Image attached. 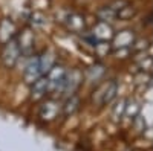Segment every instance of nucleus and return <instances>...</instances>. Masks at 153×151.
Here are the masks:
<instances>
[{
    "label": "nucleus",
    "instance_id": "6e6552de",
    "mask_svg": "<svg viewBox=\"0 0 153 151\" xmlns=\"http://www.w3.org/2000/svg\"><path fill=\"white\" fill-rule=\"evenodd\" d=\"M54 61H55V57H54V54H51V52H48V54H45L43 57L38 58V63H40V70H42V73H46V72H49L51 69H52Z\"/></svg>",
    "mask_w": 153,
    "mask_h": 151
},
{
    "label": "nucleus",
    "instance_id": "20e7f679",
    "mask_svg": "<svg viewBox=\"0 0 153 151\" xmlns=\"http://www.w3.org/2000/svg\"><path fill=\"white\" fill-rule=\"evenodd\" d=\"M16 35V26L9 20H3L0 23V43H8L9 40L14 38Z\"/></svg>",
    "mask_w": 153,
    "mask_h": 151
},
{
    "label": "nucleus",
    "instance_id": "f03ea898",
    "mask_svg": "<svg viewBox=\"0 0 153 151\" xmlns=\"http://www.w3.org/2000/svg\"><path fill=\"white\" fill-rule=\"evenodd\" d=\"M48 90H57V89H63L65 84V72L61 67H54L48 72Z\"/></svg>",
    "mask_w": 153,
    "mask_h": 151
},
{
    "label": "nucleus",
    "instance_id": "0eeeda50",
    "mask_svg": "<svg viewBox=\"0 0 153 151\" xmlns=\"http://www.w3.org/2000/svg\"><path fill=\"white\" fill-rule=\"evenodd\" d=\"M32 43H34V38L29 31H25L20 37V41H19V46H20V52L22 55L23 54H29L31 49H32Z\"/></svg>",
    "mask_w": 153,
    "mask_h": 151
},
{
    "label": "nucleus",
    "instance_id": "423d86ee",
    "mask_svg": "<svg viewBox=\"0 0 153 151\" xmlns=\"http://www.w3.org/2000/svg\"><path fill=\"white\" fill-rule=\"evenodd\" d=\"M58 113V105L54 102V101H48L45 105H42L40 108V118L45 121H52Z\"/></svg>",
    "mask_w": 153,
    "mask_h": 151
},
{
    "label": "nucleus",
    "instance_id": "39448f33",
    "mask_svg": "<svg viewBox=\"0 0 153 151\" xmlns=\"http://www.w3.org/2000/svg\"><path fill=\"white\" fill-rule=\"evenodd\" d=\"M46 92H48V80H46V78H42V77H40L37 81H34V82H32L31 98H32L34 101L43 98V96L46 95Z\"/></svg>",
    "mask_w": 153,
    "mask_h": 151
},
{
    "label": "nucleus",
    "instance_id": "f257e3e1",
    "mask_svg": "<svg viewBox=\"0 0 153 151\" xmlns=\"http://www.w3.org/2000/svg\"><path fill=\"white\" fill-rule=\"evenodd\" d=\"M22 52H20V46H19V41L17 40H9L8 43H5V47H3V52H2V61L6 67H14L17 64V61L20 58Z\"/></svg>",
    "mask_w": 153,
    "mask_h": 151
},
{
    "label": "nucleus",
    "instance_id": "7ed1b4c3",
    "mask_svg": "<svg viewBox=\"0 0 153 151\" xmlns=\"http://www.w3.org/2000/svg\"><path fill=\"white\" fill-rule=\"evenodd\" d=\"M42 77V70H40V63H38V58L34 57L29 60L26 69H25V81L28 84H32L34 81H37Z\"/></svg>",
    "mask_w": 153,
    "mask_h": 151
},
{
    "label": "nucleus",
    "instance_id": "1a4fd4ad",
    "mask_svg": "<svg viewBox=\"0 0 153 151\" xmlns=\"http://www.w3.org/2000/svg\"><path fill=\"white\" fill-rule=\"evenodd\" d=\"M132 41H133V35H132L130 31H126V32H123V34H120V35L117 37V43H120V44H117V46H121V47L132 44Z\"/></svg>",
    "mask_w": 153,
    "mask_h": 151
}]
</instances>
